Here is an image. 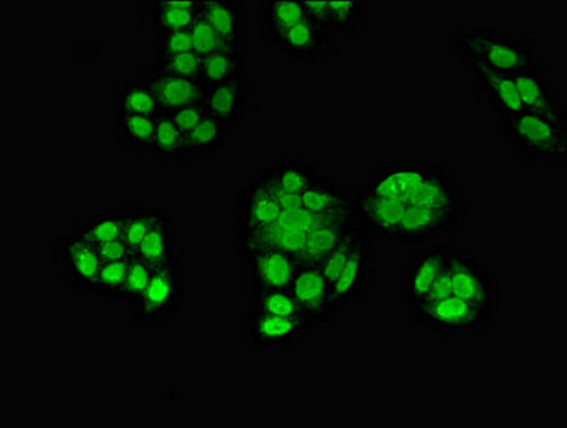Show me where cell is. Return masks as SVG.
Masks as SVG:
<instances>
[{"instance_id":"cell-20","label":"cell","mask_w":567,"mask_h":428,"mask_svg":"<svg viewBox=\"0 0 567 428\" xmlns=\"http://www.w3.org/2000/svg\"><path fill=\"white\" fill-rule=\"evenodd\" d=\"M305 242L306 233L277 222L270 226L252 228V231H238L237 228L233 246L236 248L238 258L262 251V248H277V251L287 252L300 258Z\"/></svg>"},{"instance_id":"cell-39","label":"cell","mask_w":567,"mask_h":428,"mask_svg":"<svg viewBox=\"0 0 567 428\" xmlns=\"http://www.w3.org/2000/svg\"><path fill=\"white\" fill-rule=\"evenodd\" d=\"M148 63L158 69V71L174 74V77L192 79L202 77L203 58L193 51Z\"/></svg>"},{"instance_id":"cell-34","label":"cell","mask_w":567,"mask_h":428,"mask_svg":"<svg viewBox=\"0 0 567 428\" xmlns=\"http://www.w3.org/2000/svg\"><path fill=\"white\" fill-rule=\"evenodd\" d=\"M167 212L163 206H133L126 207V221H124L123 241L137 253L144 238L147 237L156 223Z\"/></svg>"},{"instance_id":"cell-5","label":"cell","mask_w":567,"mask_h":428,"mask_svg":"<svg viewBox=\"0 0 567 428\" xmlns=\"http://www.w3.org/2000/svg\"><path fill=\"white\" fill-rule=\"evenodd\" d=\"M412 325L434 335L455 340L491 328L497 313L457 297L430 298L406 307Z\"/></svg>"},{"instance_id":"cell-33","label":"cell","mask_w":567,"mask_h":428,"mask_svg":"<svg viewBox=\"0 0 567 428\" xmlns=\"http://www.w3.org/2000/svg\"><path fill=\"white\" fill-rule=\"evenodd\" d=\"M328 28L337 39L354 38L365 24V4L357 0H328Z\"/></svg>"},{"instance_id":"cell-36","label":"cell","mask_w":567,"mask_h":428,"mask_svg":"<svg viewBox=\"0 0 567 428\" xmlns=\"http://www.w3.org/2000/svg\"><path fill=\"white\" fill-rule=\"evenodd\" d=\"M127 268L128 261L103 263L92 296L103 302H121Z\"/></svg>"},{"instance_id":"cell-42","label":"cell","mask_w":567,"mask_h":428,"mask_svg":"<svg viewBox=\"0 0 567 428\" xmlns=\"http://www.w3.org/2000/svg\"><path fill=\"white\" fill-rule=\"evenodd\" d=\"M282 225L288 227L296 228V231L301 233H307L315 227L317 222L316 214H312L307 211V208L300 206L286 208V211L281 212L280 221Z\"/></svg>"},{"instance_id":"cell-15","label":"cell","mask_w":567,"mask_h":428,"mask_svg":"<svg viewBox=\"0 0 567 428\" xmlns=\"http://www.w3.org/2000/svg\"><path fill=\"white\" fill-rule=\"evenodd\" d=\"M358 225L355 206L346 211L317 216L315 227L306 235L301 262L320 265L334 248L340 245L347 233Z\"/></svg>"},{"instance_id":"cell-26","label":"cell","mask_w":567,"mask_h":428,"mask_svg":"<svg viewBox=\"0 0 567 428\" xmlns=\"http://www.w3.org/2000/svg\"><path fill=\"white\" fill-rule=\"evenodd\" d=\"M158 118L113 114V136L118 146L141 157H151Z\"/></svg>"},{"instance_id":"cell-40","label":"cell","mask_w":567,"mask_h":428,"mask_svg":"<svg viewBox=\"0 0 567 428\" xmlns=\"http://www.w3.org/2000/svg\"><path fill=\"white\" fill-rule=\"evenodd\" d=\"M192 51L190 31L161 34V37L153 38L152 41V61H161V59Z\"/></svg>"},{"instance_id":"cell-43","label":"cell","mask_w":567,"mask_h":428,"mask_svg":"<svg viewBox=\"0 0 567 428\" xmlns=\"http://www.w3.org/2000/svg\"><path fill=\"white\" fill-rule=\"evenodd\" d=\"M99 255H101L103 263L127 262L136 253L127 246L123 238H116V241L106 242L99 246Z\"/></svg>"},{"instance_id":"cell-12","label":"cell","mask_w":567,"mask_h":428,"mask_svg":"<svg viewBox=\"0 0 567 428\" xmlns=\"http://www.w3.org/2000/svg\"><path fill=\"white\" fill-rule=\"evenodd\" d=\"M337 42L330 29L307 19L280 34L271 48L288 61L310 67L330 58L336 52Z\"/></svg>"},{"instance_id":"cell-23","label":"cell","mask_w":567,"mask_h":428,"mask_svg":"<svg viewBox=\"0 0 567 428\" xmlns=\"http://www.w3.org/2000/svg\"><path fill=\"white\" fill-rule=\"evenodd\" d=\"M281 192L300 197L316 181L321 169L300 156L280 157L258 171Z\"/></svg>"},{"instance_id":"cell-24","label":"cell","mask_w":567,"mask_h":428,"mask_svg":"<svg viewBox=\"0 0 567 428\" xmlns=\"http://www.w3.org/2000/svg\"><path fill=\"white\" fill-rule=\"evenodd\" d=\"M113 114H141V116H163L161 103L151 84L141 74L124 78L116 84L113 94Z\"/></svg>"},{"instance_id":"cell-37","label":"cell","mask_w":567,"mask_h":428,"mask_svg":"<svg viewBox=\"0 0 567 428\" xmlns=\"http://www.w3.org/2000/svg\"><path fill=\"white\" fill-rule=\"evenodd\" d=\"M154 267L141 255H133L128 261L126 282H124V288L122 293L121 303L133 307L138 300H141L144 292L152 281Z\"/></svg>"},{"instance_id":"cell-22","label":"cell","mask_w":567,"mask_h":428,"mask_svg":"<svg viewBox=\"0 0 567 428\" xmlns=\"http://www.w3.org/2000/svg\"><path fill=\"white\" fill-rule=\"evenodd\" d=\"M200 11L228 49L243 51L247 38V3L243 0H200Z\"/></svg>"},{"instance_id":"cell-25","label":"cell","mask_w":567,"mask_h":428,"mask_svg":"<svg viewBox=\"0 0 567 428\" xmlns=\"http://www.w3.org/2000/svg\"><path fill=\"white\" fill-rule=\"evenodd\" d=\"M300 204L316 216H322L354 207L355 198L342 184L321 171L316 181L301 194Z\"/></svg>"},{"instance_id":"cell-14","label":"cell","mask_w":567,"mask_h":428,"mask_svg":"<svg viewBox=\"0 0 567 428\" xmlns=\"http://www.w3.org/2000/svg\"><path fill=\"white\" fill-rule=\"evenodd\" d=\"M141 77L151 84L161 103L163 116L184 108L206 106L210 86L202 78H182L144 64Z\"/></svg>"},{"instance_id":"cell-3","label":"cell","mask_w":567,"mask_h":428,"mask_svg":"<svg viewBox=\"0 0 567 428\" xmlns=\"http://www.w3.org/2000/svg\"><path fill=\"white\" fill-rule=\"evenodd\" d=\"M499 133L511 151L532 166L566 163L567 116L524 111L499 119Z\"/></svg>"},{"instance_id":"cell-16","label":"cell","mask_w":567,"mask_h":428,"mask_svg":"<svg viewBox=\"0 0 567 428\" xmlns=\"http://www.w3.org/2000/svg\"><path fill=\"white\" fill-rule=\"evenodd\" d=\"M466 68L471 74L472 89L480 94L482 101L489 104L497 119L511 118L524 112L514 78L476 67V64Z\"/></svg>"},{"instance_id":"cell-29","label":"cell","mask_w":567,"mask_h":428,"mask_svg":"<svg viewBox=\"0 0 567 428\" xmlns=\"http://www.w3.org/2000/svg\"><path fill=\"white\" fill-rule=\"evenodd\" d=\"M228 133L230 132L227 128L208 113L204 121L186 136L188 162L216 156L227 146Z\"/></svg>"},{"instance_id":"cell-18","label":"cell","mask_w":567,"mask_h":428,"mask_svg":"<svg viewBox=\"0 0 567 428\" xmlns=\"http://www.w3.org/2000/svg\"><path fill=\"white\" fill-rule=\"evenodd\" d=\"M238 231H252L280 221L282 208L266 184L254 174L237 194Z\"/></svg>"},{"instance_id":"cell-28","label":"cell","mask_w":567,"mask_h":428,"mask_svg":"<svg viewBox=\"0 0 567 428\" xmlns=\"http://www.w3.org/2000/svg\"><path fill=\"white\" fill-rule=\"evenodd\" d=\"M308 14L302 0H267L261 7L260 34L271 47L280 34L296 24L307 21Z\"/></svg>"},{"instance_id":"cell-35","label":"cell","mask_w":567,"mask_h":428,"mask_svg":"<svg viewBox=\"0 0 567 428\" xmlns=\"http://www.w3.org/2000/svg\"><path fill=\"white\" fill-rule=\"evenodd\" d=\"M246 298L254 310L274 316L308 318L290 291L254 292L247 295Z\"/></svg>"},{"instance_id":"cell-8","label":"cell","mask_w":567,"mask_h":428,"mask_svg":"<svg viewBox=\"0 0 567 428\" xmlns=\"http://www.w3.org/2000/svg\"><path fill=\"white\" fill-rule=\"evenodd\" d=\"M53 252L54 265L62 281L73 292L92 296L103 266L99 246L73 227L71 232L54 238Z\"/></svg>"},{"instance_id":"cell-11","label":"cell","mask_w":567,"mask_h":428,"mask_svg":"<svg viewBox=\"0 0 567 428\" xmlns=\"http://www.w3.org/2000/svg\"><path fill=\"white\" fill-rule=\"evenodd\" d=\"M290 292L305 315L317 327L334 320L341 313L337 306L331 283L328 282L320 265L300 261Z\"/></svg>"},{"instance_id":"cell-10","label":"cell","mask_w":567,"mask_h":428,"mask_svg":"<svg viewBox=\"0 0 567 428\" xmlns=\"http://www.w3.org/2000/svg\"><path fill=\"white\" fill-rule=\"evenodd\" d=\"M244 296L254 292L290 291L300 258L277 248H262L240 258Z\"/></svg>"},{"instance_id":"cell-31","label":"cell","mask_w":567,"mask_h":428,"mask_svg":"<svg viewBox=\"0 0 567 428\" xmlns=\"http://www.w3.org/2000/svg\"><path fill=\"white\" fill-rule=\"evenodd\" d=\"M126 221V207H109L92 216L82 218L74 228L86 236L94 245L122 238Z\"/></svg>"},{"instance_id":"cell-19","label":"cell","mask_w":567,"mask_h":428,"mask_svg":"<svg viewBox=\"0 0 567 428\" xmlns=\"http://www.w3.org/2000/svg\"><path fill=\"white\" fill-rule=\"evenodd\" d=\"M200 11V0H148L143 3V24L153 38L188 31Z\"/></svg>"},{"instance_id":"cell-13","label":"cell","mask_w":567,"mask_h":428,"mask_svg":"<svg viewBox=\"0 0 567 428\" xmlns=\"http://www.w3.org/2000/svg\"><path fill=\"white\" fill-rule=\"evenodd\" d=\"M455 252L456 247L432 245L412 253L408 258L404 281L406 307L420 305L430 296Z\"/></svg>"},{"instance_id":"cell-30","label":"cell","mask_w":567,"mask_h":428,"mask_svg":"<svg viewBox=\"0 0 567 428\" xmlns=\"http://www.w3.org/2000/svg\"><path fill=\"white\" fill-rule=\"evenodd\" d=\"M248 74L246 54L236 49H223L210 57L203 58L202 79L208 86L233 81Z\"/></svg>"},{"instance_id":"cell-41","label":"cell","mask_w":567,"mask_h":428,"mask_svg":"<svg viewBox=\"0 0 567 428\" xmlns=\"http://www.w3.org/2000/svg\"><path fill=\"white\" fill-rule=\"evenodd\" d=\"M208 114L206 106H190L181 109V111L166 114L173 122L174 126L181 131L184 136H188L194 129L204 121Z\"/></svg>"},{"instance_id":"cell-9","label":"cell","mask_w":567,"mask_h":428,"mask_svg":"<svg viewBox=\"0 0 567 428\" xmlns=\"http://www.w3.org/2000/svg\"><path fill=\"white\" fill-rule=\"evenodd\" d=\"M375 282L374 237L361 226L354 252L341 268L337 281L332 283V292L338 308L357 305L370 295Z\"/></svg>"},{"instance_id":"cell-27","label":"cell","mask_w":567,"mask_h":428,"mask_svg":"<svg viewBox=\"0 0 567 428\" xmlns=\"http://www.w3.org/2000/svg\"><path fill=\"white\" fill-rule=\"evenodd\" d=\"M137 255L151 263L154 268L181 257L177 246L176 216L172 211L167 208V212L163 214L161 221L156 223V226L144 238L142 246L138 247Z\"/></svg>"},{"instance_id":"cell-2","label":"cell","mask_w":567,"mask_h":428,"mask_svg":"<svg viewBox=\"0 0 567 428\" xmlns=\"http://www.w3.org/2000/svg\"><path fill=\"white\" fill-rule=\"evenodd\" d=\"M451 49L465 67L476 64L512 78L540 62L532 39L494 27L457 29Z\"/></svg>"},{"instance_id":"cell-6","label":"cell","mask_w":567,"mask_h":428,"mask_svg":"<svg viewBox=\"0 0 567 428\" xmlns=\"http://www.w3.org/2000/svg\"><path fill=\"white\" fill-rule=\"evenodd\" d=\"M457 297L489 308L497 313V286L491 272L470 253L457 251L440 281L430 293V298Z\"/></svg>"},{"instance_id":"cell-1","label":"cell","mask_w":567,"mask_h":428,"mask_svg":"<svg viewBox=\"0 0 567 428\" xmlns=\"http://www.w3.org/2000/svg\"><path fill=\"white\" fill-rule=\"evenodd\" d=\"M354 198L358 222L372 237L406 245L454 236L465 217L464 194L441 164H386Z\"/></svg>"},{"instance_id":"cell-21","label":"cell","mask_w":567,"mask_h":428,"mask_svg":"<svg viewBox=\"0 0 567 428\" xmlns=\"http://www.w3.org/2000/svg\"><path fill=\"white\" fill-rule=\"evenodd\" d=\"M251 79L240 77L226 83L210 88L206 108L213 118L223 123L228 132L240 126L244 116L250 108L251 102Z\"/></svg>"},{"instance_id":"cell-17","label":"cell","mask_w":567,"mask_h":428,"mask_svg":"<svg viewBox=\"0 0 567 428\" xmlns=\"http://www.w3.org/2000/svg\"><path fill=\"white\" fill-rule=\"evenodd\" d=\"M514 82L524 111L566 116L564 103L557 98L544 62H537L535 67L517 73Z\"/></svg>"},{"instance_id":"cell-7","label":"cell","mask_w":567,"mask_h":428,"mask_svg":"<svg viewBox=\"0 0 567 428\" xmlns=\"http://www.w3.org/2000/svg\"><path fill=\"white\" fill-rule=\"evenodd\" d=\"M316 328L306 317L274 316L250 308L243 317L240 337L251 350L281 353L300 346Z\"/></svg>"},{"instance_id":"cell-32","label":"cell","mask_w":567,"mask_h":428,"mask_svg":"<svg viewBox=\"0 0 567 428\" xmlns=\"http://www.w3.org/2000/svg\"><path fill=\"white\" fill-rule=\"evenodd\" d=\"M151 157L153 161L164 164L190 163L187 156L186 136L174 126L167 116L158 118Z\"/></svg>"},{"instance_id":"cell-4","label":"cell","mask_w":567,"mask_h":428,"mask_svg":"<svg viewBox=\"0 0 567 428\" xmlns=\"http://www.w3.org/2000/svg\"><path fill=\"white\" fill-rule=\"evenodd\" d=\"M186 300V275L181 256L154 268L146 292L132 307L133 326L137 330H163L183 315Z\"/></svg>"},{"instance_id":"cell-38","label":"cell","mask_w":567,"mask_h":428,"mask_svg":"<svg viewBox=\"0 0 567 428\" xmlns=\"http://www.w3.org/2000/svg\"><path fill=\"white\" fill-rule=\"evenodd\" d=\"M188 31H190L193 52H196L198 57H210V54L223 51V49H228L214 31L212 24L203 17L202 11H198L196 21Z\"/></svg>"}]
</instances>
